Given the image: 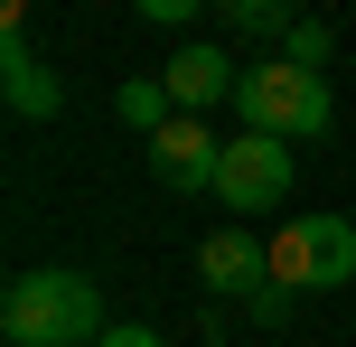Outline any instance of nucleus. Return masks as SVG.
I'll list each match as a JSON object with an SVG mask.
<instances>
[{
    "label": "nucleus",
    "mask_w": 356,
    "mask_h": 347,
    "mask_svg": "<svg viewBox=\"0 0 356 347\" xmlns=\"http://www.w3.org/2000/svg\"><path fill=\"white\" fill-rule=\"evenodd\" d=\"M113 319H104V291L85 273H19L0 291V338L10 347H94Z\"/></svg>",
    "instance_id": "obj_1"
},
{
    "label": "nucleus",
    "mask_w": 356,
    "mask_h": 347,
    "mask_svg": "<svg viewBox=\"0 0 356 347\" xmlns=\"http://www.w3.org/2000/svg\"><path fill=\"white\" fill-rule=\"evenodd\" d=\"M234 113H244V131H272V141H319V131L338 122V94H328L319 66L272 56V66L234 75Z\"/></svg>",
    "instance_id": "obj_2"
},
{
    "label": "nucleus",
    "mask_w": 356,
    "mask_h": 347,
    "mask_svg": "<svg viewBox=\"0 0 356 347\" xmlns=\"http://www.w3.org/2000/svg\"><path fill=\"white\" fill-rule=\"evenodd\" d=\"M272 282L282 291H347L356 282V216H300L272 235Z\"/></svg>",
    "instance_id": "obj_3"
},
{
    "label": "nucleus",
    "mask_w": 356,
    "mask_h": 347,
    "mask_svg": "<svg viewBox=\"0 0 356 347\" xmlns=\"http://www.w3.org/2000/svg\"><path fill=\"white\" fill-rule=\"evenodd\" d=\"M291 179H300V160H291L272 131H234L225 160H216V188H207V197L225 207V216H272V207L291 197Z\"/></svg>",
    "instance_id": "obj_4"
},
{
    "label": "nucleus",
    "mask_w": 356,
    "mask_h": 347,
    "mask_svg": "<svg viewBox=\"0 0 356 347\" xmlns=\"http://www.w3.org/2000/svg\"><path fill=\"white\" fill-rule=\"evenodd\" d=\"M197 282H207L216 300H263L272 291V244L244 235V225H216V235L197 244Z\"/></svg>",
    "instance_id": "obj_5"
},
{
    "label": "nucleus",
    "mask_w": 356,
    "mask_h": 347,
    "mask_svg": "<svg viewBox=\"0 0 356 347\" xmlns=\"http://www.w3.org/2000/svg\"><path fill=\"white\" fill-rule=\"evenodd\" d=\"M216 160H225V141L207 131V113H169L160 131H150V179L160 188H216Z\"/></svg>",
    "instance_id": "obj_6"
},
{
    "label": "nucleus",
    "mask_w": 356,
    "mask_h": 347,
    "mask_svg": "<svg viewBox=\"0 0 356 347\" xmlns=\"http://www.w3.org/2000/svg\"><path fill=\"white\" fill-rule=\"evenodd\" d=\"M0 85H10V113H19V122H47V113L66 104V85L38 66L29 29H0Z\"/></svg>",
    "instance_id": "obj_7"
},
{
    "label": "nucleus",
    "mask_w": 356,
    "mask_h": 347,
    "mask_svg": "<svg viewBox=\"0 0 356 347\" xmlns=\"http://www.w3.org/2000/svg\"><path fill=\"white\" fill-rule=\"evenodd\" d=\"M169 104H178V113L234 104V66H225L216 47H178V56H169Z\"/></svg>",
    "instance_id": "obj_8"
},
{
    "label": "nucleus",
    "mask_w": 356,
    "mask_h": 347,
    "mask_svg": "<svg viewBox=\"0 0 356 347\" xmlns=\"http://www.w3.org/2000/svg\"><path fill=\"white\" fill-rule=\"evenodd\" d=\"M225 10V29H244V38H291L300 29V0H216Z\"/></svg>",
    "instance_id": "obj_9"
},
{
    "label": "nucleus",
    "mask_w": 356,
    "mask_h": 347,
    "mask_svg": "<svg viewBox=\"0 0 356 347\" xmlns=\"http://www.w3.org/2000/svg\"><path fill=\"white\" fill-rule=\"evenodd\" d=\"M113 113H122L131 131H160L169 113H178V104H169V75H131V85L113 94Z\"/></svg>",
    "instance_id": "obj_10"
},
{
    "label": "nucleus",
    "mask_w": 356,
    "mask_h": 347,
    "mask_svg": "<svg viewBox=\"0 0 356 347\" xmlns=\"http://www.w3.org/2000/svg\"><path fill=\"white\" fill-rule=\"evenodd\" d=\"M328 47H338V38H328V19H300V29L282 38V56H291V66H328Z\"/></svg>",
    "instance_id": "obj_11"
},
{
    "label": "nucleus",
    "mask_w": 356,
    "mask_h": 347,
    "mask_svg": "<svg viewBox=\"0 0 356 347\" xmlns=\"http://www.w3.org/2000/svg\"><path fill=\"white\" fill-rule=\"evenodd\" d=\"M94 347H169L160 329H150V319H113V329L104 338H94Z\"/></svg>",
    "instance_id": "obj_12"
},
{
    "label": "nucleus",
    "mask_w": 356,
    "mask_h": 347,
    "mask_svg": "<svg viewBox=\"0 0 356 347\" xmlns=\"http://www.w3.org/2000/svg\"><path fill=\"white\" fill-rule=\"evenodd\" d=\"M141 19H160V29H178V19H197V10H216V0H131Z\"/></svg>",
    "instance_id": "obj_13"
},
{
    "label": "nucleus",
    "mask_w": 356,
    "mask_h": 347,
    "mask_svg": "<svg viewBox=\"0 0 356 347\" xmlns=\"http://www.w3.org/2000/svg\"><path fill=\"white\" fill-rule=\"evenodd\" d=\"M244 310L263 319V329H282V319H291V291H282V282H272V291H263V300H244Z\"/></svg>",
    "instance_id": "obj_14"
}]
</instances>
